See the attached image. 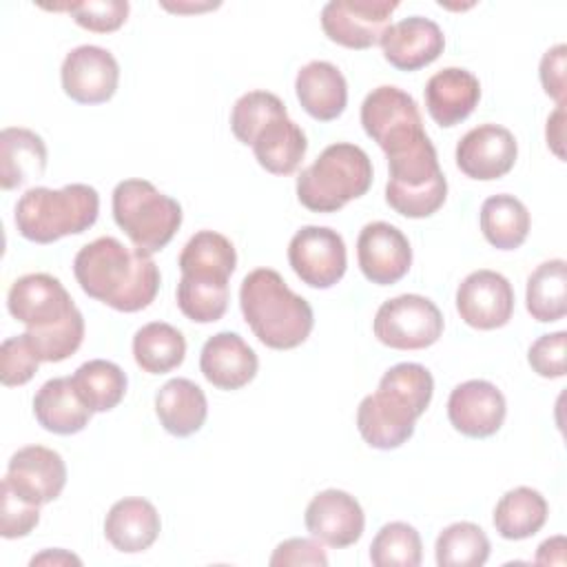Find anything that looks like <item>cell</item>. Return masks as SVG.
Segmentation results:
<instances>
[{"label":"cell","mask_w":567,"mask_h":567,"mask_svg":"<svg viewBox=\"0 0 567 567\" xmlns=\"http://www.w3.org/2000/svg\"><path fill=\"white\" fill-rule=\"evenodd\" d=\"M7 308L27 326L24 337L40 361H64L82 346L84 317L58 277L47 272L18 277L9 288Z\"/></svg>","instance_id":"1"},{"label":"cell","mask_w":567,"mask_h":567,"mask_svg":"<svg viewBox=\"0 0 567 567\" xmlns=\"http://www.w3.org/2000/svg\"><path fill=\"white\" fill-rule=\"evenodd\" d=\"M73 275L84 295L120 312L144 310L159 290L153 257L115 237H97L82 246L73 259Z\"/></svg>","instance_id":"2"},{"label":"cell","mask_w":567,"mask_h":567,"mask_svg":"<svg viewBox=\"0 0 567 567\" xmlns=\"http://www.w3.org/2000/svg\"><path fill=\"white\" fill-rule=\"evenodd\" d=\"M434 379L421 363H396L357 408V427L363 441L377 450H396L412 434L416 419L427 410Z\"/></svg>","instance_id":"3"},{"label":"cell","mask_w":567,"mask_h":567,"mask_svg":"<svg viewBox=\"0 0 567 567\" xmlns=\"http://www.w3.org/2000/svg\"><path fill=\"white\" fill-rule=\"evenodd\" d=\"M239 308L255 337L272 350L301 346L315 326L310 303L292 292L272 268H257L244 277Z\"/></svg>","instance_id":"4"},{"label":"cell","mask_w":567,"mask_h":567,"mask_svg":"<svg viewBox=\"0 0 567 567\" xmlns=\"http://www.w3.org/2000/svg\"><path fill=\"white\" fill-rule=\"evenodd\" d=\"M100 195L89 184L62 188L33 186L16 204L18 233L35 244H53L66 235H80L97 221Z\"/></svg>","instance_id":"5"},{"label":"cell","mask_w":567,"mask_h":567,"mask_svg":"<svg viewBox=\"0 0 567 567\" xmlns=\"http://www.w3.org/2000/svg\"><path fill=\"white\" fill-rule=\"evenodd\" d=\"M370 186L372 162L368 153L357 144L337 142L299 173L297 197L312 213H337L348 202L363 197Z\"/></svg>","instance_id":"6"},{"label":"cell","mask_w":567,"mask_h":567,"mask_svg":"<svg viewBox=\"0 0 567 567\" xmlns=\"http://www.w3.org/2000/svg\"><path fill=\"white\" fill-rule=\"evenodd\" d=\"M385 157L390 166L385 202L394 213L423 219L445 204L447 179L427 133Z\"/></svg>","instance_id":"7"},{"label":"cell","mask_w":567,"mask_h":567,"mask_svg":"<svg viewBox=\"0 0 567 567\" xmlns=\"http://www.w3.org/2000/svg\"><path fill=\"white\" fill-rule=\"evenodd\" d=\"M113 219L135 248L146 255L162 250L182 226L177 199L157 190L148 179H124L113 188Z\"/></svg>","instance_id":"8"},{"label":"cell","mask_w":567,"mask_h":567,"mask_svg":"<svg viewBox=\"0 0 567 567\" xmlns=\"http://www.w3.org/2000/svg\"><path fill=\"white\" fill-rule=\"evenodd\" d=\"M372 328L374 337L388 348L423 350L443 334V315L423 295H399L379 306Z\"/></svg>","instance_id":"9"},{"label":"cell","mask_w":567,"mask_h":567,"mask_svg":"<svg viewBox=\"0 0 567 567\" xmlns=\"http://www.w3.org/2000/svg\"><path fill=\"white\" fill-rule=\"evenodd\" d=\"M361 124L365 135L377 142L385 155L425 135L414 97L392 84L377 86L365 95L361 104Z\"/></svg>","instance_id":"10"},{"label":"cell","mask_w":567,"mask_h":567,"mask_svg":"<svg viewBox=\"0 0 567 567\" xmlns=\"http://www.w3.org/2000/svg\"><path fill=\"white\" fill-rule=\"evenodd\" d=\"M288 261L306 286L332 288L348 268L346 241L328 226H303L288 244Z\"/></svg>","instance_id":"11"},{"label":"cell","mask_w":567,"mask_h":567,"mask_svg":"<svg viewBox=\"0 0 567 567\" xmlns=\"http://www.w3.org/2000/svg\"><path fill=\"white\" fill-rule=\"evenodd\" d=\"M396 9L399 2L390 0H330L321 9V29L346 49H370L381 42Z\"/></svg>","instance_id":"12"},{"label":"cell","mask_w":567,"mask_h":567,"mask_svg":"<svg viewBox=\"0 0 567 567\" xmlns=\"http://www.w3.org/2000/svg\"><path fill=\"white\" fill-rule=\"evenodd\" d=\"M60 80L64 93L78 104H102L109 102L120 82V64L111 51L82 44L66 53Z\"/></svg>","instance_id":"13"},{"label":"cell","mask_w":567,"mask_h":567,"mask_svg":"<svg viewBox=\"0 0 567 567\" xmlns=\"http://www.w3.org/2000/svg\"><path fill=\"white\" fill-rule=\"evenodd\" d=\"M456 310L476 330L503 328L514 312V288L496 270H474L456 290Z\"/></svg>","instance_id":"14"},{"label":"cell","mask_w":567,"mask_h":567,"mask_svg":"<svg viewBox=\"0 0 567 567\" xmlns=\"http://www.w3.org/2000/svg\"><path fill=\"white\" fill-rule=\"evenodd\" d=\"M20 498L33 505L55 501L66 485L64 458L44 445L20 447L11 458L2 478Z\"/></svg>","instance_id":"15"},{"label":"cell","mask_w":567,"mask_h":567,"mask_svg":"<svg viewBox=\"0 0 567 567\" xmlns=\"http://www.w3.org/2000/svg\"><path fill=\"white\" fill-rule=\"evenodd\" d=\"M357 261L363 277L377 286L401 281L412 266L408 237L388 221H370L357 239Z\"/></svg>","instance_id":"16"},{"label":"cell","mask_w":567,"mask_h":567,"mask_svg":"<svg viewBox=\"0 0 567 567\" xmlns=\"http://www.w3.org/2000/svg\"><path fill=\"white\" fill-rule=\"evenodd\" d=\"M518 157V144L509 128L481 124L456 144V166L472 179L489 182L507 175Z\"/></svg>","instance_id":"17"},{"label":"cell","mask_w":567,"mask_h":567,"mask_svg":"<svg viewBox=\"0 0 567 567\" xmlns=\"http://www.w3.org/2000/svg\"><path fill=\"white\" fill-rule=\"evenodd\" d=\"M505 414L507 403L503 392L485 379H470L450 392L447 419L463 436L487 439L496 434Z\"/></svg>","instance_id":"18"},{"label":"cell","mask_w":567,"mask_h":567,"mask_svg":"<svg viewBox=\"0 0 567 567\" xmlns=\"http://www.w3.org/2000/svg\"><path fill=\"white\" fill-rule=\"evenodd\" d=\"M306 529L319 543L343 549L354 545L365 527L359 501L343 489H323L306 507Z\"/></svg>","instance_id":"19"},{"label":"cell","mask_w":567,"mask_h":567,"mask_svg":"<svg viewBox=\"0 0 567 567\" xmlns=\"http://www.w3.org/2000/svg\"><path fill=\"white\" fill-rule=\"evenodd\" d=\"M383 58L399 71H419L432 64L445 47L441 27L423 16H410L390 24L381 35Z\"/></svg>","instance_id":"20"},{"label":"cell","mask_w":567,"mask_h":567,"mask_svg":"<svg viewBox=\"0 0 567 567\" xmlns=\"http://www.w3.org/2000/svg\"><path fill=\"white\" fill-rule=\"evenodd\" d=\"M259 368L255 350L230 330L213 334L199 354L204 379L219 390H239L248 385Z\"/></svg>","instance_id":"21"},{"label":"cell","mask_w":567,"mask_h":567,"mask_svg":"<svg viewBox=\"0 0 567 567\" xmlns=\"http://www.w3.org/2000/svg\"><path fill=\"white\" fill-rule=\"evenodd\" d=\"M481 100L478 78L461 66L436 71L425 84V106L439 126H456L472 115Z\"/></svg>","instance_id":"22"},{"label":"cell","mask_w":567,"mask_h":567,"mask_svg":"<svg viewBox=\"0 0 567 567\" xmlns=\"http://www.w3.org/2000/svg\"><path fill=\"white\" fill-rule=\"evenodd\" d=\"M295 91L301 109L319 120H337L348 104V82L343 73L326 60H312L295 78Z\"/></svg>","instance_id":"23"},{"label":"cell","mask_w":567,"mask_h":567,"mask_svg":"<svg viewBox=\"0 0 567 567\" xmlns=\"http://www.w3.org/2000/svg\"><path fill=\"white\" fill-rule=\"evenodd\" d=\"M162 529L159 514L155 505L140 496H128L109 509L104 518L106 540L124 554H140L148 549Z\"/></svg>","instance_id":"24"},{"label":"cell","mask_w":567,"mask_h":567,"mask_svg":"<svg viewBox=\"0 0 567 567\" xmlns=\"http://www.w3.org/2000/svg\"><path fill=\"white\" fill-rule=\"evenodd\" d=\"M35 421L53 434H78L91 421V410L75 392L71 377H55L42 383L33 396Z\"/></svg>","instance_id":"25"},{"label":"cell","mask_w":567,"mask_h":567,"mask_svg":"<svg viewBox=\"0 0 567 567\" xmlns=\"http://www.w3.org/2000/svg\"><path fill=\"white\" fill-rule=\"evenodd\" d=\"M155 414L168 434L184 439L202 430L208 416V401L197 383L177 377L157 390Z\"/></svg>","instance_id":"26"},{"label":"cell","mask_w":567,"mask_h":567,"mask_svg":"<svg viewBox=\"0 0 567 567\" xmlns=\"http://www.w3.org/2000/svg\"><path fill=\"white\" fill-rule=\"evenodd\" d=\"M47 168V146L42 137L22 126H7L0 133V186L13 190Z\"/></svg>","instance_id":"27"},{"label":"cell","mask_w":567,"mask_h":567,"mask_svg":"<svg viewBox=\"0 0 567 567\" xmlns=\"http://www.w3.org/2000/svg\"><path fill=\"white\" fill-rule=\"evenodd\" d=\"M250 146L261 168L272 175H290L299 168L308 151V140L297 122L281 115L268 122Z\"/></svg>","instance_id":"28"},{"label":"cell","mask_w":567,"mask_h":567,"mask_svg":"<svg viewBox=\"0 0 567 567\" xmlns=\"http://www.w3.org/2000/svg\"><path fill=\"white\" fill-rule=\"evenodd\" d=\"M549 505L538 489L514 487L501 496L494 507V527L507 540H523L534 536L547 523Z\"/></svg>","instance_id":"29"},{"label":"cell","mask_w":567,"mask_h":567,"mask_svg":"<svg viewBox=\"0 0 567 567\" xmlns=\"http://www.w3.org/2000/svg\"><path fill=\"white\" fill-rule=\"evenodd\" d=\"M237 268V252L228 237L215 230L195 233L179 252V270L188 277L228 281Z\"/></svg>","instance_id":"30"},{"label":"cell","mask_w":567,"mask_h":567,"mask_svg":"<svg viewBox=\"0 0 567 567\" xmlns=\"http://www.w3.org/2000/svg\"><path fill=\"white\" fill-rule=\"evenodd\" d=\"M133 357L144 372L166 374L182 365L186 357V339L175 326L151 321L133 337Z\"/></svg>","instance_id":"31"},{"label":"cell","mask_w":567,"mask_h":567,"mask_svg":"<svg viewBox=\"0 0 567 567\" xmlns=\"http://www.w3.org/2000/svg\"><path fill=\"white\" fill-rule=\"evenodd\" d=\"M481 230L494 248L514 250L527 239L529 210L514 195H492L481 206Z\"/></svg>","instance_id":"32"},{"label":"cell","mask_w":567,"mask_h":567,"mask_svg":"<svg viewBox=\"0 0 567 567\" xmlns=\"http://www.w3.org/2000/svg\"><path fill=\"white\" fill-rule=\"evenodd\" d=\"M525 303L532 319L551 323L567 312V264L565 259H549L536 266L527 279Z\"/></svg>","instance_id":"33"},{"label":"cell","mask_w":567,"mask_h":567,"mask_svg":"<svg viewBox=\"0 0 567 567\" xmlns=\"http://www.w3.org/2000/svg\"><path fill=\"white\" fill-rule=\"evenodd\" d=\"M71 383L91 412H109L124 399L128 379L117 363L91 359L73 372Z\"/></svg>","instance_id":"34"},{"label":"cell","mask_w":567,"mask_h":567,"mask_svg":"<svg viewBox=\"0 0 567 567\" xmlns=\"http://www.w3.org/2000/svg\"><path fill=\"white\" fill-rule=\"evenodd\" d=\"M434 554L439 567H481L489 558V538L476 523H452L439 534Z\"/></svg>","instance_id":"35"},{"label":"cell","mask_w":567,"mask_h":567,"mask_svg":"<svg viewBox=\"0 0 567 567\" xmlns=\"http://www.w3.org/2000/svg\"><path fill=\"white\" fill-rule=\"evenodd\" d=\"M177 306L195 323L219 321L228 308V281L182 275L177 284Z\"/></svg>","instance_id":"36"},{"label":"cell","mask_w":567,"mask_h":567,"mask_svg":"<svg viewBox=\"0 0 567 567\" xmlns=\"http://www.w3.org/2000/svg\"><path fill=\"white\" fill-rule=\"evenodd\" d=\"M370 560L377 567H419L423 560L419 532L401 520L383 525L372 538Z\"/></svg>","instance_id":"37"},{"label":"cell","mask_w":567,"mask_h":567,"mask_svg":"<svg viewBox=\"0 0 567 567\" xmlns=\"http://www.w3.org/2000/svg\"><path fill=\"white\" fill-rule=\"evenodd\" d=\"M288 115L286 104L270 91L244 93L230 113V128L241 144H252L257 133L275 117Z\"/></svg>","instance_id":"38"},{"label":"cell","mask_w":567,"mask_h":567,"mask_svg":"<svg viewBox=\"0 0 567 567\" xmlns=\"http://www.w3.org/2000/svg\"><path fill=\"white\" fill-rule=\"evenodd\" d=\"M58 9H66L71 18L86 31L93 33H111L117 31L128 18V2L126 0H89V2H73Z\"/></svg>","instance_id":"39"},{"label":"cell","mask_w":567,"mask_h":567,"mask_svg":"<svg viewBox=\"0 0 567 567\" xmlns=\"http://www.w3.org/2000/svg\"><path fill=\"white\" fill-rule=\"evenodd\" d=\"M40 363L42 361L29 346L24 332L2 341V346H0V381L7 388L29 383L33 379V374L38 372Z\"/></svg>","instance_id":"40"},{"label":"cell","mask_w":567,"mask_h":567,"mask_svg":"<svg viewBox=\"0 0 567 567\" xmlns=\"http://www.w3.org/2000/svg\"><path fill=\"white\" fill-rule=\"evenodd\" d=\"M2 509H0V534L4 538H22L40 523V505L20 498L4 481L0 485Z\"/></svg>","instance_id":"41"},{"label":"cell","mask_w":567,"mask_h":567,"mask_svg":"<svg viewBox=\"0 0 567 567\" xmlns=\"http://www.w3.org/2000/svg\"><path fill=\"white\" fill-rule=\"evenodd\" d=\"M565 350H567V332L565 330L543 334L529 346L527 361L538 377L560 379L565 374Z\"/></svg>","instance_id":"42"},{"label":"cell","mask_w":567,"mask_h":567,"mask_svg":"<svg viewBox=\"0 0 567 567\" xmlns=\"http://www.w3.org/2000/svg\"><path fill=\"white\" fill-rule=\"evenodd\" d=\"M270 565H315V567H326L328 556L323 547L312 540V538H288L279 543L270 556Z\"/></svg>","instance_id":"43"},{"label":"cell","mask_w":567,"mask_h":567,"mask_svg":"<svg viewBox=\"0 0 567 567\" xmlns=\"http://www.w3.org/2000/svg\"><path fill=\"white\" fill-rule=\"evenodd\" d=\"M565 62H567V47L556 44L545 51V55L540 58V66H538V75H540V84H543L545 93L549 97H554L558 104H565V93H567Z\"/></svg>","instance_id":"44"},{"label":"cell","mask_w":567,"mask_h":567,"mask_svg":"<svg viewBox=\"0 0 567 567\" xmlns=\"http://www.w3.org/2000/svg\"><path fill=\"white\" fill-rule=\"evenodd\" d=\"M565 104H558L556 111L549 115L547 120V128H545V135H547V146L563 159L565 157V151H563V142H565Z\"/></svg>","instance_id":"45"},{"label":"cell","mask_w":567,"mask_h":567,"mask_svg":"<svg viewBox=\"0 0 567 567\" xmlns=\"http://www.w3.org/2000/svg\"><path fill=\"white\" fill-rule=\"evenodd\" d=\"M565 536H554L540 543L536 551V563L538 565H565Z\"/></svg>","instance_id":"46"},{"label":"cell","mask_w":567,"mask_h":567,"mask_svg":"<svg viewBox=\"0 0 567 567\" xmlns=\"http://www.w3.org/2000/svg\"><path fill=\"white\" fill-rule=\"evenodd\" d=\"M29 565L31 567H35V565H82V560L78 556L69 554L66 549H44L42 554L33 556Z\"/></svg>","instance_id":"47"}]
</instances>
